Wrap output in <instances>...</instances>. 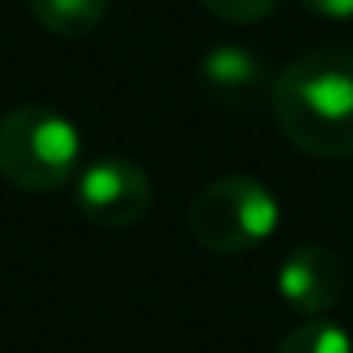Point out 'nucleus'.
<instances>
[{
    "mask_svg": "<svg viewBox=\"0 0 353 353\" xmlns=\"http://www.w3.org/2000/svg\"><path fill=\"white\" fill-rule=\"evenodd\" d=\"M281 133L307 156L353 152V46L330 42L289 61L270 88Z\"/></svg>",
    "mask_w": 353,
    "mask_h": 353,
    "instance_id": "f257e3e1",
    "label": "nucleus"
},
{
    "mask_svg": "<svg viewBox=\"0 0 353 353\" xmlns=\"http://www.w3.org/2000/svg\"><path fill=\"white\" fill-rule=\"evenodd\" d=\"M77 125L39 103L16 107L0 118V175L19 190H57L77 175L80 163Z\"/></svg>",
    "mask_w": 353,
    "mask_h": 353,
    "instance_id": "f03ea898",
    "label": "nucleus"
},
{
    "mask_svg": "<svg viewBox=\"0 0 353 353\" xmlns=\"http://www.w3.org/2000/svg\"><path fill=\"white\" fill-rule=\"evenodd\" d=\"M186 224L190 236L209 251L243 254L274 236L277 198L251 175H224L194 194Z\"/></svg>",
    "mask_w": 353,
    "mask_h": 353,
    "instance_id": "7ed1b4c3",
    "label": "nucleus"
},
{
    "mask_svg": "<svg viewBox=\"0 0 353 353\" xmlns=\"http://www.w3.org/2000/svg\"><path fill=\"white\" fill-rule=\"evenodd\" d=\"M77 205L99 228H130L152 209V183L125 156H99L80 171Z\"/></svg>",
    "mask_w": 353,
    "mask_h": 353,
    "instance_id": "20e7f679",
    "label": "nucleus"
},
{
    "mask_svg": "<svg viewBox=\"0 0 353 353\" xmlns=\"http://www.w3.org/2000/svg\"><path fill=\"white\" fill-rule=\"evenodd\" d=\"M342 289L345 270L334 251L319 243H304L285 254L281 274H277V292L300 315H327L342 300Z\"/></svg>",
    "mask_w": 353,
    "mask_h": 353,
    "instance_id": "39448f33",
    "label": "nucleus"
},
{
    "mask_svg": "<svg viewBox=\"0 0 353 353\" xmlns=\"http://www.w3.org/2000/svg\"><path fill=\"white\" fill-rule=\"evenodd\" d=\"M198 80H201V92L209 95L213 103L232 110H247L270 95V80H266V65H262L259 54H251L247 46H213L198 65Z\"/></svg>",
    "mask_w": 353,
    "mask_h": 353,
    "instance_id": "423d86ee",
    "label": "nucleus"
},
{
    "mask_svg": "<svg viewBox=\"0 0 353 353\" xmlns=\"http://www.w3.org/2000/svg\"><path fill=\"white\" fill-rule=\"evenodd\" d=\"M39 27L57 39H84L103 23L110 0H27Z\"/></svg>",
    "mask_w": 353,
    "mask_h": 353,
    "instance_id": "0eeeda50",
    "label": "nucleus"
},
{
    "mask_svg": "<svg viewBox=\"0 0 353 353\" xmlns=\"http://www.w3.org/2000/svg\"><path fill=\"white\" fill-rule=\"evenodd\" d=\"M274 353H353V342L338 323L323 319V315H312L296 330H289Z\"/></svg>",
    "mask_w": 353,
    "mask_h": 353,
    "instance_id": "6e6552de",
    "label": "nucleus"
},
{
    "mask_svg": "<svg viewBox=\"0 0 353 353\" xmlns=\"http://www.w3.org/2000/svg\"><path fill=\"white\" fill-rule=\"evenodd\" d=\"M201 4L224 23H254L277 8V0H201Z\"/></svg>",
    "mask_w": 353,
    "mask_h": 353,
    "instance_id": "1a4fd4ad",
    "label": "nucleus"
},
{
    "mask_svg": "<svg viewBox=\"0 0 353 353\" xmlns=\"http://www.w3.org/2000/svg\"><path fill=\"white\" fill-rule=\"evenodd\" d=\"M307 12L315 16H327V19H350L353 16V0H300Z\"/></svg>",
    "mask_w": 353,
    "mask_h": 353,
    "instance_id": "9d476101",
    "label": "nucleus"
}]
</instances>
